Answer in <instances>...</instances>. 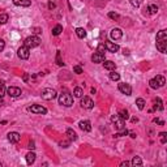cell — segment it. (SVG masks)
Listing matches in <instances>:
<instances>
[{
  "instance_id": "1",
  "label": "cell",
  "mask_w": 167,
  "mask_h": 167,
  "mask_svg": "<svg viewBox=\"0 0 167 167\" xmlns=\"http://www.w3.org/2000/svg\"><path fill=\"white\" fill-rule=\"evenodd\" d=\"M59 103L62 106H65V107H71L73 105V97L68 91H64V93L59 94Z\"/></svg>"
},
{
  "instance_id": "2",
  "label": "cell",
  "mask_w": 167,
  "mask_h": 167,
  "mask_svg": "<svg viewBox=\"0 0 167 167\" xmlns=\"http://www.w3.org/2000/svg\"><path fill=\"white\" fill-rule=\"evenodd\" d=\"M24 44L29 48H33V47H37L40 44V38L37 37V35H31V37H28L25 39Z\"/></svg>"
},
{
  "instance_id": "3",
  "label": "cell",
  "mask_w": 167,
  "mask_h": 167,
  "mask_svg": "<svg viewBox=\"0 0 167 167\" xmlns=\"http://www.w3.org/2000/svg\"><path fill=\"white\" fill-rule=\"evenodd\" d=\"M56 95H58L56 90L51 89V87H46V89H43L40 91V97L43 99H46V101H51V99L56 98Z\"/></svg>"
},
{
  "instance_id": "4",
  "label": "cell",
  "mask_w": 167,
  "mask_h": 167,
  "mask_svg": "<svg viewBox=\"0 0 167 167\" xmlns=\"http://www.w3.org/2000/svg\"><path fill=\"white\" fill-rule=\"evenodd\" d=\"M111 121L114 123L115 128H116L118 131H120V129H123V128H125V127H124V124H125V120H124V119H121L119 115H112V116H111Z\"/></svg>"
},
{
  "instance_id": "5",
  "label": "cell",
  "mask_w": 167,
  "mask_h": 167,
  "mask_svg": "<svg viewBox=\"0 0 167 167\" xmlns=\"http://www.w3.org/2000/svg\"><path fill=\"white\" fill-rule=\"evenodd\" d=\"M28 110H29L30 112H33V114H38V115H44V114H47V108L43 107L42 105H33V106H30Z\"/></svg>"
},
{
  "instance_id": "6",
  "label": "cell",
  "mask_w": 167,
  "mask_h": 167,
  "mask_svg": "<svg viewBox=\"0 0 167 167\" xmlns=\"http://www.w3.org/2000/svg\"><path fill=\"white\" fill-rule=\"evenodd\" d=\"M17 55H19V58H20V59H22V60L29 59V56H30V48H29V47H26L24 44V46H21L19 48Z\"/></svg>"
},
{
  "instance_id": "7",
  "label": "cell",
  "mask_w": 167,
  "mask_h": 167,
  "mask_svg": "<svg viewBox=\"0 0 167 167\" xmlns=\"http://www.w3.org/2000/svg\"><path fill=\"white\" fill-rule=\"evenodd\" d=\"M81 106L86 110H91L94 107V102L90 97H81Z\"/></svg>"
},
{
  "instance_id": "8",
  "label": "cell",
  "mask_w": 167,
  "mask_h": 167,
  "mask_svg": "<svg viewBox=\"0 0 167 167\" xmlns=\"http://www.w3.org/2000/svg\"><path fill=\"white\" fill-rule=\"evenodd\" d=\"M7 94L9 97H13V98H17V97H20L22 94V91H21V89L17 86H11L7 89Z\"/></svg>"
},
{
  "instance_id": "9",
  "label": "cell",
  "mask_w": 167,
  "mask_h": 167,
  "mask_svg": "<svg viewBox=\"0 0 167 167\" xmlns=\"http://www.w3.org/2000/svg\"><path fill=\"white\" fill-rule=\"evenodd\" d=\"M157 48L159 52L166 54L167 51V39H157Z\"/></svg>"
},
{
  "instance_id": "10",
  "label": "cell",
  "mask_w": 167,
  "mask_h": 167,
  "mask_svg": "<svg viewBox=\"0 0 167 167\" xmlns=\"http://www.w3.org/2000/svg\"><path fill=\"white\" fill-rule=\"evenodd\" d=\"M119 90L125 95H131L132 94V87L129 84H119Z\"/></svg>"
},
{
  "instance_id": "11",
  "label": "cell",
  "mask_w": 167,
  "mask_h": 167,
  "mask_svg": "<svg viewBox=\"0 0 167 167\" xmlns=\"http://www.w3.org/2000/svg\"><path fill=\"white\" fill-rule=\"evenodd\" d=\"M91 62L95 63V64H98V63H103L105 62V54L98 52V51L94 52L93 56H91Z\"/></svg>"
},
{
  "instance_id": "12",
  "label": "cell",
  "mask_w": 167,
  "mask_h": 167,
  "mask_svg": "<svg viewBox=\"0 0 167 167\" xmlns=\"http://www.w3.org/2000/svg\"><path fill=\"white\" fill-rule=\"evenodd\" d=\"M110 37H111V39H114V40H118V39H120L121 37H123V31L120 30V29H112L111 31H110Z\"/></svg>"
},
{
  "instance_id": "13",
  "label": "cell",
  "mask_w": 167,
  "mask_h": 167,
  "mask_svg": "<svg viewBox=\"0 0 167 167\" xmlns=\"http://www.w3.org/2000/svg\"><path fill=\"white\" fill-rule=\"evenodd\" d=\"M20 139H21V136H20V133L17 132H9L8 133V141L12 144H16V142H19Z\"/></svg>"
},
{
  "instance_id": "14",
  "label": "cell",
  "mask_w": 167,
  "mask_h": 167,
  "mask_svg": "<svg viewBox=\"0 0 167 167\" xmlns=\"http://www.w3.org/2000/svg\"><path fill=\"white\" fill-rule=\"evenodd\" d=\"M78 127L82 131H85V132H90V131H91V123H90L89 120H81L80 123H78Z\"/></svg>"
},
{
  "instance_id": "15",
  "label": "cell",
  "mask_w": 167,
  "mask_h": 167,
  "mask_svg": "<svg viewBox=\"0 0 167 167\" xmlns=\"http://www.w3.org/2000/svg\"><path fill=\"white\" fill-rule=\"evenodd\" d=\"M106 48L110 51V52H116V51H119V46L116 43H112V42H106Z\"/></svg>"
},
{
  "instance_id": "16",
  "label": "cell",
  "mask_w": 167,
  "mask_h": 167,
  "mask_svg": "<svg viewBox=\"0 0 167 167\" xmlns=\"http://www.w3.org/2000/svg\"><path fill=\"white\" fill-rule=\"evenodd\" d=\"M103 67H105V69H107V71H115V69H116V64H115L114 62H111V60H105Z\"/></svg>"
},
{
  "instance_id": "17",
  "label": "cell",
  "mask_w": 167,
  "mask_h": 167,
  "mask_svg": "<svg viewBox=\"0 0 167 167\" xmlns=\"http://www.w3.org/2000/svg\"><path fill=\"white\" fill-rule=\"evenodd\" d=\"M13 4L19 7H30L31 0H13Z\"/></svg>"
},
{
  "instance_id": "18",
  "label": "cell",
  "mask_w": 167,
  "mask_h": 167,
  "mask_svg": "<svg viewBox=\"0 0 167 167\" xmlns=\"http://www.w3.org/2000/svg\"><path fill=\"white\" fill-rule=\"evenodd\" d=\"M35 153H33V152H29L28 154H26V162H28V164H33L34 163V161H35Z\"/></svg>"
},
{
  "instance_id": "19",
  "label": "cell",
  "mask_w": 167,
  "mask_h": 167,
  "mask_svg": "<svg viewBox=\"0 0 167 167\" xmlns=\"http://www.w3.org/2000/svg\"><path fill=\"white\" fill-rule=\"evenodd\" d=\"M154 80H155V82L159 85V87H162L166 84V80H164V77L163 76H161V74H158V76H155L154 77Z\"/></svg>"
},
{
  "instance_id": "20",
  "label": "cell",
  "mask_w": 167,
  "mask_h": 167,
  "mask_svg": "<svg viewBox=\"0 0 167 167\" xmlns=\"http://www.w3.org/2000/svg\"><path fill=\"white\" fill-rule=\"evenodd\" d=\"M67 136H68L71 140H73V141H76V140H77V133L74 132L72 128H68V129H67Z\"/></svg>"
},
{
  "instance_id": "21",
  "label": "cell",
  "mask_w": 167,
  "mask_h": 167,
  "mask_svg": "<svg viewBox=\"0 0 167 167\" xmlns=\"http://www.w3.org/2000/svg\"><path fill=\"white\" fill-rule=\"evenodd\" d=\"M76 34H77L78 38H81V39H82V38L86 37V30H85L84 28H77V29H76Z\"/></svg>"
},
{
  "instance_id": "22",
  "label": "cell",
  "mask_w": 167,
  "mask_h": 167,
  "mask_svg": "<svg viewBox=\"0 0 167 167\" xmlns=\"http://www.w3.org/2000/svg\"><path fill=\"white\" fill-rule=\"evenodd\" d=\"M154 108H155V110H159V111H162V110H163L161 98H155L154 99Z\"/></svg>"
},
{
  "instance_id": "23",
  "label": "cell",
  "mask_w": 167,
  "mask_h": 167,
  "mask_svg": "<svg viewBox=\"0 0 167 167\" xmlns=\"http://www.w3.org/2000/svg\"><path fill=\"white\" fill-rule=\"evenodd\" d=\"M146 11H149V15H155V13L158 12V7L155 5V4H152V5H149L148 8H146Z\"/></svg>"
},
{
  "instance_id": "24",
  "label": "cell",
  "mask_w": 167,
  "mask_h": 167,
  "mask_svg": "<svg viewBox=\"0 0 167 167\" xmlns=\"http://www.w3.org/2000/svg\"><path fill=\"white\" fill-rule=\"evenodd\" d=\"M131 164H132V166H142V159L140 157H133Z\"/></svg>"
},
{
  "instance_id": "25",
  "label": "cell",
  "mask_w": 167,
  "mask_h": 167,
  "mask_svg": "<svg viewBox=\"0 0 167 167\" xmlns=\"http://www.w3.org/2000/svg\"><path fill=\"white\" fill-rule=\"evenodd\" d=\"M136 105H137V107H139V110H144L145 108V101H144L142 98H137L136 99Z\"/></svg>"
},
{
  "instance_id": "26",
  "label": "cell",
  "mask_w": 167,
  "mask_h": 167,
  "mask_svg": "<svg viewBox=\"0 0 167 167\" xmlns=\"http://www.w3.org/2000/svg\"><path fill=\"white\" fill-rule=\"evenodd\" d=\"M56 64L59 67H63L64 63H63V59H62V52L60 51H56Z\"/></svg>"
},
{
  "instance_id": "27",
  "label": "cell",
  "mask_w": 167,
  "mask_h": 167,
  "mask_svg": "<svg viewBox=\"0 0 167 167\" xmlns=\"http://www.w3.org/2000/svg\"><path fill=\"white\" fill-rule=\"evenodd\" d=\"M118 115L120 116L121 119H124V120H128V119H129V114H128L127 110H120Z\"/></svg>"
},
{
  "instance_id": "28",
  "label": "cell",
  "mask_w": 167,
  "mask_h": 167,
  "mask_svg": "<svg viewBox=\"0 0 167 167\" xmlns=\"http://www.w3.org/2000/svg\"><path fill=\"white\" fill-rule=\"evenodd\" d=\"M73 94H74V97H76V98H81V97L84 95V90L81 89V87H74Z\"/></svg>"
},
{
  "instance_id": "29",
  "label": "cell",
  "mask_w": 167,
  "mask_h": 167,
  "mask_svg": "<svg viewBox=\"0 0 167 167\" xmlns=\"http://www.w3.org/2000/svg\"><path fill=\"white\" fill-rule=\"evenodd\" d=\"M62 31H63V26H62V25H56L55 28L52 29V35H55V37H56V35H59Z\"/></svg>"
},
{
  "instance_id": "30",
  "label": "cell",
  "mask_w": 167,
  "mask_h": 167,
  "mask_svg": "<svg viewBox=\"0 0 167 167\" xmlns=\"http://www.w3.org/2000/svg\"><path fill=\"white\" fill-rule=\"evenodd\" d=\"M157 39H167V31L161 30L157 33Z\"/></svg>"
},
{
  "instance_id": "31",
  "label": "cell",
  "mask_w": 167,
  "mask_h": 167,
  "mask_svg": "<svg viewBox=\"0 0 167 167\" xmlns=\"http://www.w3.org/2000/svg\"><path fill=\"white\" fill-rule=\"evenodd\" d=\"M8 19H9V16L7 15V13H3V15H0V25H4V24H7V21H8Z\"/></svg>"
},
{
  "instance_id": "32",
  "label": "cell",
  "mask_w": 167,
  "mask_h": 167,
  "mask_svg": "<svg viewBox=\"0 0 167 167\" xmlns=\"http://www.w3.org/2000/svg\"><path fill=\"white\" fill-rule=\"evenodd\" d=\"M110 78H111L112 81H119V80H120V74L112 71L111 73H110Z\"/></svg>"
},
{
  "instance_id": "33",
  "label": "cell",
  "mask_w": 167,
  "mask_h": 167,
  "mask_svg": "<svg viewBox=\"0 0 167 167\" xmlns=\"http://www.w3.org/2000/svg\"><path fill=\"white\" fill-rule=\"evenodd\" d=\"M7 89H5V84L3 82V81H0V97L3 98V95L5 94Z\"/></svg>"
},
{
  "instance_id": "34",
  "label": "cell",
  "mask_w": 167,
  "mask_h": 167,
  "mask_svg": "<svg viewBox=\"0 0 167 167\" xmlns=\"http://www.w3.org/2000/svg\"><path fill=\"white\" fill-rule=\"evenodd\" d=\"M128 135V131L125 129V128H123V129H120L116 135H115V137H123V136H127Z\"/></svg>"
},
{
  "instance_id": "35",
  "label": "cell",
  "mask_w": 167,
  "mask_h": 167,
  "mask_svg": "<svg viewBox=\"0 0 167 167\" xmlns=\"http://www.w3.org/2000/svg\"><path fill=\"white\" fill-rule=\"evenodd\" d=\"M149 86L152 87V89H155V90H157V89H159V85H158V84L155 82V80H154V78L149 81Z\"/></svg>"
},
{
  "instance_id": "36",
  "label": "cell",
  "mask_w": 167,
  "mask_h": 167,
  "mask_svg": "<svg viewBox=\"0 0 167 167\" xmlns=\"http://www.w3.org/2000/svg\"><path fill=\"white\" fill-rule=\"evenodd\" d=\"M108 17H110V19H112V20H116V21L120 19L118 13H115V12H110V13H108Z\"/></svg>"
},
{
  "instance_id": "37",
  "label": "cell",
  "mask_w": 167,
  "mask_h": 167,
  "mask_svg": "<svg viewBox=\"0 0 167 167\" xmlns=\"http://www.w3.org/2000/svg\"><path fill=\"white\" fill-rule=\"evenodd\" d=\"M73 72H74V73H77V74H81V73H82V68H81L80 65H74V67H73Z\"/></svg>"
},
{
  "instance_id": "38",
  "label": "cell",
  "mask_w": 167,
  "mask_h": 167,
  "mask_svg": "<svg viewBox=\"0 0 167 167\" xmlns=\"http://www.w3.org/2000/svg\"><path fill=\"white\" fill-rule=\"evenodd\" d=\"M105 48H106L105 43H99V44H98V48H97V51H98V52L105 54Z\"/></svg>"
},
{
  "instance_id": "39",
  "label": "cell",
  "mask_w": 167,
  "mask_h": 167,
  "mask_svg": "<svg viewBox=\"0 0 167 167\" xmlns=\"http://www.w3.org/2000/svg\"><path fill=\"white\" fill-rule=\"evenodd\" d=\"M159 136H161V142L162 144H166V136H167V133L166 132H162V133H159Z\"/></svg>"
},
{
  "instance_id": "40",
  "label": "cell",
  "mask_w": 167,
  "mask_h": 167,
  "mask_svg": "<svg viewBox=\"0 0 167 167\" xmlns=\"http://www.w3.org/2000/svg\"><path fill=\"white\" fill-rule=\"evenodd\" d=\"M131 4H132L133 7H136V8H139V7H140L139 0H131Z\"/></svg>"
},
{
  "instance_id": "41",
  "label": "cell",
  "mask_w": 167,
  "mask_h": 167,
  "mask_svg": "<svg viewBox=\"0 0 167 167\" xmlns=\"http://www.w3.org/2000/svg\"><path fill=\"white\" fill-rule=\"evenodd\" d=\"M4 47H5V42H4V40L0 38V51H3Z\"/></svg>"
},
{
  "instance_id": "42",
  "label": "cell",
  "mask_w": 167,
  "mask_h": 167,
  "mask_svg": "<svg viewBox=\"0 0 167 167\" xmlns=\"http://www.w3.org/2000/svg\"><path fill=\"white\" fill-rule=\"evenodd\" d=\"M60 145H62L63 148H68V146H69V141H62V142H60Z\"/></svg>"
},
{
  "instance_id": "43",
  "label": "cell",
  "mask_w": 167,
  "mask_h": 167,
  "mask_svg": "<svg viewBox=\"0 0 167 167\" xmlns=\"http://www.w3.org/2000/svg\"><path fill=\"white\" fill-rule=\"evenodd\" d=\"M153 121H154V123H157V124H161V125H163V124H164L163 121H162V120H159V119H157V118H155Z\"/></svg>"
},
{
  "instance_id": "44",
  "label": "cell",
  "mask_w": 167,
  "mask_h": 167,
  "mask_svg": "<svg viewBox=\"0 0 167 167\" xmlns=\"http://www.w3.org/2000/svg\"><path fill=\"white\" fill-rule=\"evenodd\" d=\"M48 8H50V9H54V8H55V3L50 1V3H48Z\"/></svg>"
},
{
  "instance_id": "45",
  "label": "cell",
  "mask_w": 167,
  "mask_h": 167,
  "mask_svg": "<svg viewBox=\"0 0 167 167\" xmlns=\"http://www.w3.org/2000/svg\"><path fill=\"white\" fill-rule=\"evenodd\" d=\"M28 148H29V149H30V150H33V149H34V148H35V146H34V142H33V141H31V142H30V144H29V146H28Z\"/></svg>"
},
{
  "instance_id": "46",
  "label": "cell",
  "mask_w": 167,
  "mask_h": 167,
  "mask_svg": "<svg viewBox=\"0 0 167 167\" xmlns=\"http://www.w3.org/2000/svg\"><path fill=\"white\" fill-rule=\"evenodd\" d=\"M129 164H131L129 162H127V161H125V162H121V164H120V166H121V167H124V166H129Z\"/></svg>"
},
{
  "instance_id": "47",
  "label": "cell",
  "mask_w": 167,
  "mask_h": 167,
  "mask_svg": "<svg viewBox=\"0 0 167 167\" xmlns=\"http://www.w3.org/2000/svg\"><path fill=\"white\" fill-rule=\"evenodd\" d=\"M128 133L131 135V137H132V139H135V137H136V133H135V132H128Z\"/></svg>"
},
{
  "instance_id": "48",
  "label": "cell",
  "mask_w": 167,
  "mask_h": 167,
  "mask_svg": "<svg viewBox=\"0 0 167 167\" xmlns=\"http://www.w3.org/2000/svg\"><path fill=\"white\" fill-rule=\"evenodd\" d=\"M34 30H35V31H34L35 34H38V33H40V30H39V29H38V28H37V29H34Z\"/></svg>"
},
{
  "instance_id": "49",
  "label": "cell",
  "mask_w": 167,
  "mask_h": 167,
  "mask_svg": "<svg viewBox=\"0 0 167 167\" xmlns=\"http://www.w3.org/2000/svg\"><path fill=\"white\" fill-rule=\"evenodd\" d=\"M132 121H133V123H136V121H139V119H137V118H132Z\"/></svg>"
},
{
  "instance_id": "50",
  "label": "cell",
  "mask_w": 167,
  "mask_h": 167,
  "mask_svg": "<svg viewBox=\"0 0 167 167\" xmlns=\"http://www.w3.org/2000/svg\"><path fill=\"white\" fill-rule=\"evenodd\" d=\"M3 103H4V102H3V98H1V97H0V106L3 105Z\"/></svg>"
},
{
  "instance_id": "51",
  "label": "cell",
  "mask_w": 167,
  "mask_h": 167,
  "mask_svg": "<svg viewBox=\"0 0 167 167\" xmlns=\"http://www.w3.org/2000/svg\"><path fill=\"white\" fill-rule=\"evenodd\" d=\"M0 167H1V163H0Z\"/></svg>"
}]
</instances>
